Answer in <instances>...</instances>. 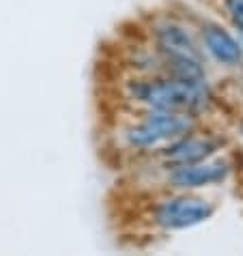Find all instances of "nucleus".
<instances>
[{
  "mask_svg": "<svg viewBox=\"0 0 243 256\" xmlns=\"http://www.w3.org/2000/svg\"><path fill=\"white\" fill-rule=\"evenodd\" d=\"M125 97L140 110L185 112L202 120L218 104L211 80L192 82L168 76H136L125 82Z\"/></svg>",
  "mask_w": 243,
  "mask_h": 256,
  "instance_id": "1",
  "label": "nucleus"
},
{
  "mask_svg": "<svg viewBox=\"0 0 243 256\" xmlns=\"http://www.w3.org/2000/svg\"><path fill=\"white\" fill-rule=\"evenodd\" d=\"M202 118L185 112L140 110L134 120L118 130V140L125 151L136 155H153L164 144L200 130Z\"/></svg>",
  "mask_w": 243,
  "mask_h": 256,
  "instance_id": "2",
  "label": "nucleus"
},
{
  "mask_svg": "<svg viewBox=\"0 0 243 256\" xmlns=\"http://www.w3.org/2000/svg\"><path fill=\"white\" fill-rule=\"evenodd\" d=\"M218 202L206 192H166L151 207V224L162 232H183L216 218Z\"/></svg>",
  "mask_w": 243,
  "mask_h": 256,
  "instance_id": "3",
  "label": "nucleus"
},
{
  "mask_svg": "<svg viewBox=\"0 0 243 256\" xmlns=\"http://www.w3.org/2000/svg\"><path fill=\"white\" fill-rule=\"evenodd\" d=\"M234 162L224 153L206 162L162 168L164 192H209L224 188L234 174Z\"/></svg>",
  "mask_w": 243,
  "mask_h": 256,
  "instance_id": "4",
  "label": "nucleus"
},
{
  "mask_svg": "<svg viewBox=\"0 0 243 256\" xmlns=\"http://www.w3.org/2000/svg\"><path fill=\"white\" fill-rule=\"evenodd\" d=\"M192 26L196 28L200 48H202L209 65H216L222 71H230V74H241L243 50L237 32L230 26L211 18H196Z\"/></svg>",
  "mask_w": 243,
  "mask_h": 256,
  "instance_id": "5",
  "label": "nucleus"
},
{
  "mask_svg": "<svg viewBox=\"0 0 243 256\" xmlns=\"http://www.w3.org/2000/svg\"><path fill=\"white\" fill-rule=\"evenodd\" d=\"M228 148V138L218 132H202V127L196 132L181 136L168 144H164L160 151H155V162L162 168L172 166H188V164L206 162L211 158H218Z\"/></svg>",
  "mask_w": 243,
  "mask_h": 256,
  "instance_id": "6",
  "label": "nucleus"
},
{
  "mask_svg": "<svg viewBox=\"0 0 243 256\" xmlns=\"http://www.w3.org/2000/svg\"><path fill=\"white\" fill-rule=\"evenodd\" d=\"M153 50L168 56H192V58L206 60V56L200 48L196 28L192 22H185L176 16H160L148 26ZM209 62V60H206Z\"/></svg>",
  "mask_w": 243,
  "mask_h": 256,
  "instance_id": "7",
  "label": "nucleus"
},
{
  "mask_svg": "<svg viewBox=\"0 0 243 256\" xmlns=\"http://www.w3.org/2000/svg\"><path fill=\"white\" fill-rule=\"evenodd\" d=\"M222 13L234 32H243V0H220Z\"/></svg>",
  "mask_w": 243,
  "mask_h": 256,
  "instance_id": "8",
  "label": "nucleus"
},
{
  "mask_svg": "<svg viewBox=\"0 0 243 256\" xmlns=\"http://www.w3.org/2000/svg\"><path fill=\"white\" fill-rule=\"evenodd\" d=\"M237 37H239V44H241V50H243V32H237Z\"/></svg>",
  "mask_w": 243,
  "mask_h": 256,
  "instance_id": "9",
  "label": "nucleus"
},
{
  "mask_svg": "<svg viewBox=\"0 0 243 256\" xmlns=\"http://www.w3.org/2000/svg\"><path fill=\"white\" fill-rule=\"evenodd\" d=\"M239 132H241V138H243V123L239 125Z\"/></svg>",
  "mask_w": 243,
  "mask_h": 256,
  "instance_id": "10",
  "label": "nucleus"
}]
</instances>
